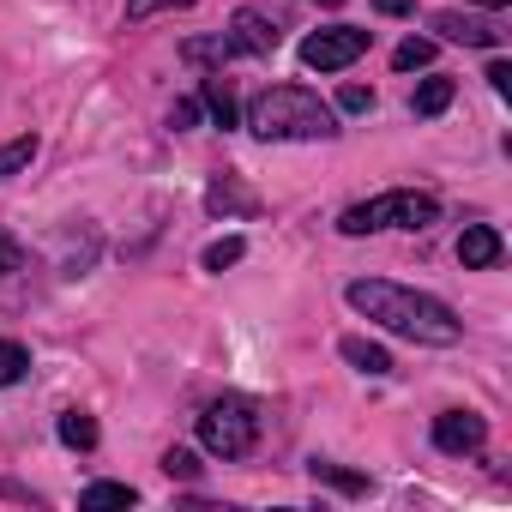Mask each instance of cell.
Listing matches in <instances>:
<instances>
[{
  "label": "cell",
  "mask_w": 512,
  "mask_h": 512,
  "mask_svg": "<svg viewBox=\"0 0 512 512\" xmlns=\"http://www.w3.org/2000/svg\"><path fill=\"white\" fill-rule=\"evenodd\" d=\"M344 296H350L356 314L380 320L386 332H398V338H410V344L446 350V344L464 338V320H458L440 296H422V290H404V284H386V278H356Z\"/></svg>",
  "instance_id": "6da1fadb"
},
{
  "label": "cell",
  "mask_w": 512,
  "mask_h": 512,
  "mask_svg": "<svg viewBox=\"0 0 512 512\" xmlns=\"http://www.w3.org/2000/svg\"><path fill=\"white\" fill-rule=\"evenodd\" d=\"M247 127H253V139H266V145H296V139H332L338 115L308 85H272V91L253 97Z\"/></svg>",
  "instance_id": "7a4b0ae2"
},
{
  "label": "cell",
  "mask_w": 512,
  "mask_h": 512,
  "mask_svg": "<svg viewBox=\"0 0 512 512\" xmlns=\"http://www.w3.org/2000/svg\"><path fill=\"white\" fill-rule=\"evenodd\" d=\"M440 217V199L434 193H416V187H392L380 199H362L338 217L344 235H374V229H428Z\"/></svg>",
  "instance_id": "3957f363"
},
{
  "label": "cell",
  "mask_w": 512,
  "mask_h": 512,
  "mask_svg": "<svg viewBox=\"0 0 512 512\" xmlns=\"http://www.w3.org/2000/svg\"><path fill=\"white\" fill-rule=\"evenodd\" d=\"M253 440H260V416H253V404L241 392H223L199 410V446L217 452V458H247Z\"/></svg>",
  "instance_id": "277c9868"
},
{
  "label": "cell",
  "mask_w": 512,
  "mask_h": 512,
  "mask_svg": "<svg viewBox=\"0 0 512 512\" xmlns=\"http://www.w3.org/2000/svg\"><path fill=\"white\" fill-rule=\"evenodd\" d=\"M362 55H368V31H356V25H332L302 43V67H314V73H344Z\"/></svg>",
  "instance_id": "5b68a950"
},
{
  "label": "cell",
  "mask_w": 512,
  "mask_h": 512,
  "mask_svg": "<svg viewBox=\"0 0 512 512\" xmlns=\"http://www.w3.org/2000/svg\"><path fill=\"white\" fill-rule=\"evenodd\" d=\"M482 440H488V422H482L476 410H446V416H434V446H440V452H482Z\"/></svg>",
  "instance_id": "8992f818"
},
{
  "label": "cell",
  "mask_w": 512,
  "mask_h": 512,
  "mask_svg": "<svg viewBox=\"0 0 512 512\" xmlns=\"http://www.w3.org/2000/svg\"><path fill=\"white\" fill-rule=\"evenodd\" d=\"M500 260V229L494 223H470L464 235H458V266L464 272H488Z\"/></svg>",
  "instance_id": "52a82bcc"
},
{
  "label": "cell",
  "mask_w": 512,
  "mask_h": 512,
  "mask_svg": "<svg viewBox=\"0 0 512 512\" xmlns=\"http://www.w3.org/2000/svg\"><path fill=\"white\" fill-rule=\"evenodd\" d=\"M434 31L446 43H464V49H494L500 43V31L488 19H470V13H434Z\"/></svg>",
  "instance_id": "ba28073f"
},
{
  "label": "cell",
  "mask_w": 512,
  "mask_h": 512,
  "mask_svg": "<svg viewBox=\"0 0 512 512\" xmlns=\"http://www.w3.org/2000/svg\"><path fill=\"white\" fill-rule=\"evenodd\" d=\"M229 43H235V55H272V49H278V25L260 19V13H235Z\"/></svg>",
  "instance_id": "9c48e42d"
},
{
  "label": "cell",
  "mask_w": 512,
  "mask_h": 512,
  "mask_svg": "<svg viewBox=\"0 0 512 512\" xmlns=\"http://www.w3.org/2000/svg\"><path fill=\"white\" fill-rule=\"evenodd\" d=\"M452 97H458V85L434 73V79H422V85H416V97H410V115L434 121V115H446V103H452Z\"/></svg>",
  "instance_id": "30bf717a"
},
{
  "label": "cell",
  "mask_w": 512,
  "mask_h": 512,
  "mask_svg": "<svg viewBox=\"0 0 512 512\" xmlns=\"http://www.w3.org/2000/svg\"><path fill=\"white\" fill-rule=\"evenodd\" d=\"M338 350H344V362H350V368H362L368 380H386V374H392V356H386L380 344H368V338H344Z\"/></svg>",
  "instance_id": "8fae6325"
},
{
  "label": "cell",
  "mask_w": 512,
  "mask_h": 512,
  "mask_svg": "<svg viewBox=\"0 0 512 512\" xmlns=\"http://www.w3.org/2000/svg\"><path fill=\"white\" fill-rule=\"evenodd\" d=\"M205 211H211V217H223V211H253V193L235 187V175H223V181L205 187Z\"/></svg>",
  "instance_id": "7c38bea8"
},
{
  "label": "cell",
  "mask_w": 512,
  "mask_h": 512,
  "mask_svg": "<svg viewBox=\"0 0 512 512\" xmlns=\"http://www.w3.org/2000/svg\"><path fill=\"white\" fill-rule=\"evenodd\" d=\"M308 476H314V482H326V488H338V494H368V488H374L362 470H344V464H326V458H314V464H308Z\"/></svg>",
  "instance_id": "4fadbf2b"
},
{
  "label": "cell",
  "mask_w": 512,
  "mask_h": 512,
  "mask_svg": "<svg viewBox=\"0 0 512 512\" xmlns=\"http://www.w3.org/2000/svg\"><path fill=\"white\" fill-rule=\"evenodd\" d=\"M55 434H61V446H73V452H91V446H97V422H91L85 410H61Z\"/></svg>",
  "instance_id": "5bb4252c"
},
{
  "label": "cell",
  "mask_w": 512,
  "mask_h": 512,
  "mask_svg": "<svg viewBox=\"0 0 512 512\" xmlns=\"http://www.w3.org/2000/svg\"><path fill=\"white\" fill-rule=\"evenodd\" d=\"M79 506H91V512H103V506H139V488H127V482H91L79 494Z\"/></svg>",
  "instance_id": "9a60e30c"
},
{
  "label": "cell",
  "mask_w": 512,
  "mask_h": 512,
  "mask_svg": "<svg viewBox=\"0 0 512 512\" xmlns=\"http://www.w3.org/2000/svg\"><path fill=\"white\" fill-rule=\"evenodd\" d=\"M31 163H37V133H19V139L0 145V181H13V175L31 169Z\"/></svg>",
  "instance_id": "2e32d148"
},
{
  "label": "cell",
  "mask_w": 512,
  "mask_h": 512,
  "mask_svg": "<svg viewBox=\"0 0 512 512\" xmlns=\"http://www.w3.org/2000/svg\"><path fill=\"white\" fill-rule=\"evenodd\" d=\"M199 109H211L217 127H235V97H229L223 79H205V85H199Z\"/></svg>",
  "instance_id": "e0dca14e"
},
{
  "label": "cell",
  "mask_w": 512,
  "mask_h": 512,
  "mask_svg": "<svg viewBox=\"0 0 512 512\" xmlns=\"http://www.w3.org/2000/svg\"><path fill=\"white\" fill-rule=\"evenodd\" d=\"M31 374V350L13 344V338H0V386H19Z\"/></svg>",
  "instance_id": "ac0fdd59"
},
{
  "label": "cell",
  "mask_w": 512,
  "mask_h": 512,
  "mask_svg": "<svg viewBox=\"0 0 512 512\" xmlns=\"http://www.w3.org/2000/svg\"><path fill=\"white\" fill-rule=\"evenodd\" d=\"M241 253H247V241H241V235L211 241V247H205V272H229V266H241Z\"/></svg>",
  "instance_id": "d6986e66"
},
{
  "label": "cell",
  "mask_w": 512,
  "mask_h": 512,
  "mask_svg": "<svg viewBox=\"0 0 512 512\" xmlns=\"http://www.w3.org/2000/svg\"><path fill=\"white\" fill-rule=\"evenodd\" d=\"M181 55H187V61H229L235 43H229V31H217V37H193V43H181Z\"/></svg>",
  "instance_id": "ffe728a7"
},
{
  "label": "cell",
  "mask_w": 512,
  "mask_h": 512,
  "mask_svg": "<svg viewBox=\"0 0 512 512\" xmlns=\"http://www.w3.org/2000/svg\"><path fill=\"white\" fill-rule=\"evenodd\" d=\"M428 61H434V37H410V43H398V55H392L398 73H416V67H428Z\"/></svg>",
  "instance_id": "44dd1931"
},
{
  "label": "cell",
  "mask_w": 512,
  "mask_h": 512,
  "mask_svg": "<svg viewBox=\"0 0 512 512\" xmlns=\"http://www.w3.org/2000/svg\"><path fill=\"white\" fill-rule=\"evenodd\" d=\"M175 7H193V0H127V25H145V19L175 13Z\"/></svg>",
  "instance_id": "7402d4cb"
},
{
  "label": "cell",
  "mask_w": 512,
  "mask_h": 512,
  "mask_svg": "<svg viewBox=\"0 0 512 512\" xmlns=\"http://www.w3.org/2000/svg\"><path fill=\"white\" fill-rule=\"evenodd\" d=\"M163 476L193 482V476H199V458H193V452H181V446H169V452H163Z\"/></svg>",
  "instance_id": "603a6c76"
},
{
  "label": "cell",
  "mask_w": 512,
  "mask_h": 512,
  "mask_svg": "<svg viewBox=\"0 0 512 512\" xmlns=\"http://www.w3.org/2000/svg\"><path fill=\"white\" fill-rule=\"evenodd\" d=\"M19 266H25V247H19V241H13L7 229H0V278H13Z\"/></svg>",
  "instance_id": "cb8c5ba5"
},
{
  "label": "cell",
  "mask_w": 512,
  "mask_h": 512,
  "mask_svg": "<svg viewBox=\"0 0 512 512\" xmlns=\"http://www.w3.org/2000/svg\"><path fill=\"white\" fill-rule=\"evenodd\" d=\"M338 109L368 115V109H374V91H368V85H344V91H338Z\"/></svg>",
  "instance_id": "d4e9b609"
},
{
  "label": "cell",
  "mask_w": 512,
  "mask_h": 512,
  "mask_svg": "<svg viewBox=\"0 0 512 512\" xmlns=\"http://www.w3.org/2000/svg\"><path fill=\"white\" fill-rule=\"evenodd\" d=\"M488 85L506 97V91H512V61H488Z\"/></svg>",
  "instance_id": "484cf974"
},
{
  "label": "cell",
  "mask_w": 512,
  "mask_h": 512,
  "mask_svg": "<svg viewBox=\"0 0 512 512\" xmlns=\"http://www.w3.org/2000/svg\"><path fill=\"white\" fill-rule=\"evenodd\" d=\"M193 121H199V103H175L169 109V127H193Z\"/></svg>",
  "instance_id": "4316f807"
},
{
  "label": "cell",
  "mask_w": 512,
  "mask_h": 512,
  "mask_svg": "<svg viewBox=\"0 0 512 512\" xmlns=\"http://www.w3.org/2000/svg\"><path fill=\"white\" fill-rule=\"evenodd\" d=\"M374 7H380L386 19H404V13H410V0H374Z\"/></svg>",
  "instance_id": "83f0119b"
},
{
  "label": "cell",
  "mask_w": 512,
  "mask_h": 512,
  "mask_svg": "<svg viewBox=\"0 0 512 512\" xmlns=\"http://www.w3.org/2000/svg\"><path fill=\"white\" fill-rule=\"evenodd\" d=\"M314 7H344V0H314Z\"/></svg>",
  "instance_id": "f1b7e54d"
},
{
  "label": "cell",
  "mask_w": 512,
  "mask_h": 512,
  "mask_svg": "<svg viewBox=\"0 0 512 512\" xmlns=\"http://www.w3.org/2000/svg\"><path fill=\"white\" fill-rule=\"evenodd\" d=\"M482 7H506V0H482Z\"/></svg>",
  "instance_id": "f546056e"
}]
</instances>
